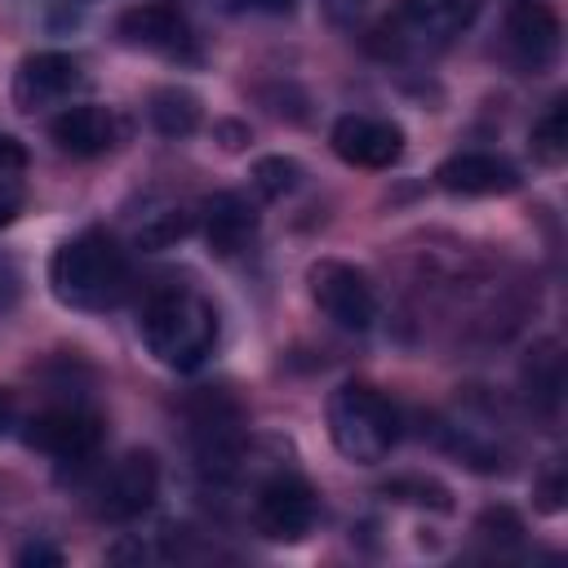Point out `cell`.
<instances>
[{
	"label": "cell",
	"instance_id": "1",
	"mask_svg": "<svg viewBox=\"0 0 568 568\" xmlns=\"http://www.w3.org/2000/svg\"><path fill=\"white\" fill-rule=\"evenodd\" d=\"M138 328H142L146 351L164 368H173V373L200 368L213 355V346H217V311L191 284H164V288H155L146 297V306H142Z\"/></svg>",
	"mask_w": 568,
	"mask_h": 568
},
{
	"label": "cell",
	"instance_id": "2",
	"mask_svg": "<svg viewBox=\"0 0 568 568\" xmlns=\"http://www.w3.org/2000/svg\"><path fill=\"white\" fill-rule=\"evenodd\" d=\"M49 284L71 311H106L129 288V262L106 231H80L53 253Z\"/></svg>",
	"mask_w": 568,
	"mask_h": 568
},
{
	"label": "cell",
	"instance_id": "3",
	"mask_svg": "<svg viewBox=\"0 0 568 568\" xmlns=\"http://www.w3.org/2000/svg\"><path fill=\"white\" fill-rule=\"evenodd\" d=\"M328 435L355 466H377L399 444V408L368 382H346L328 399Z\"/></svg>",
	"mask_w": 568,
	"mask_h": 568
},
{
	"label": "cell",
	"instance_id": "4",
	"mask_svg": "<svg viewBox=\"0 0 568 568\" xmlns=\"http://www.w3.org/2000/svg\"><path fill=\"white\" fill-rule=\"evenodd\" d=\"M306 280H311L315 306H320L337 328H346V333L373 328V320H377V293H373V284H368V275H364L359 266L337 262V257H324V262L311 266Z\"/></svg>",
	"mask_w": 568,
	"mask_h": 568
},
{
	"label": "cell",
	"instance_id": "5",
	"mask_svg": "<svg viewBox=\"0 0 568 568\" xmlns=\"http://www.w3.org/2000/svg\"><path fill=\"white\" fill-rule=\"evenodd\" d=\"M102 435H106V426H102L98 413L75 408V404H58V408L36 413V417L27 422V435H22V439H27L31 448L58 457V462H84V457L98 453Z\"/></svg>",
	"mask_w": 568,
	"mask_h": 568
},
{
	"label": "cell",
	"instance_id": "6",
	"mask_svg": "<svg viewBox=\"0 0 568 568\" xmlns=\"http://www.w3.org/2000/svg\"><path fill=\"white\" fill-rule=\"evenodd\" d=\"M155 488H160V466L151 453H124L93 488V510L111 524H124V519H138L151 501H155Z\"/></svg>",
	"mask_w": 568,
	"mask_h": 568
},
{
	"label": "cell",
	"instance_id": "7",
	"mask_svg": "<svg viewBox=\"0 0 568 568\" xmlns=\"http://www.w3.org/2000/svg\"><path fill=\"white\" fill-rule=\"evenodd\" d=\"M257 532L271 541H297L315 524V488L297 475H271L253 501Z\"/></svg>",
	"mask_w": 568,
	"mask_h": 568
},
{
	"label": "cell",
	"instance_id": "8",
	"mask_svg": "<svg viewBox=\"0 0 568 568\" xmlns=\"http://www.w3.org/2000/svg\"><path fill=\"white\" fill-rule=\"evenodd\" d=\"M115 31L133 49H146V53H160V58H182V62L195 58V36H191L186 18L173 4H164V0L124 9L120 22H115Z\"/></svg>",
	"mask_w": 568,
	"mask_h": 568
},
{
	"label": "cell",
	"instance_id": "9",
	"mask_svg": "<svg viewBox=\"0 0 568 568\" xmlns=\"http://www.w3.org/2000/svg\"><path fill=\"white\" fill-rule=\"evenodd\" d=\"M333 151L355 169H390L404 155V133L377 115H342L333 124Z\"/></svg>",
	"mask_w": 568,
	"mask_h": 568
},
{
	"label": "cell",
	"instance_id": "10",
	"mask_svg": "<svg viewBox=\"0 0 568 568\" xmlns=\"http://www.w3.org/2000/svg\"><path fill=\"white\" fill-rule=\"evenodd\" d=\"M559 36H564L559 13L550 4H541V0H519L506 13V44L519 58V67H528V71H541V67L555 62Z\"/></svg>",
	"mask_w": 568,
	"mask_h": 568
},
{
	"label": "cell",
	"instance_id": "11",
	"mask_svg": "<svg viewBox=\"0 0 568 568\" xmlns=\"http://www.w3.org/2000/svg\"><path fill=\"white\" fill-rule=\"evenodd\" d=\"M75 84H80V62L71 53H31L13 75V102L18 111H40L62 102Z\"/></svg>",
	"mask_w": 568,
	"mask_h": 568
},
{
	"label": "cell",
	"instance_id": "12",
	"mask_svg": "<svg viewBox=\"0 0 568 568\" xmlns=\"http://www.w3.org/2000/svg\"><path fill=\"white\" fill-rule=\"evenodd\" d=\"M435 182L448 191V195H506L519 186V173L515 164H506L501 155H488V151H462L453 160H444L435 169Z\"/></svg>",
	"mask_w": 568,
	"mask_h": 568
},
{
	"label": "cell",
	"instance_id": "13",
	"mask_svg": "<svg viewBox=\"0 0 568 568\" xmlns=\"http://www.w3.org/2000/svg\"><path fill=\"white\" fill-rule=\"evenodd\" d=\"M49 138L58 142V151H67L75 160H93V155L111 151V142H115V115L106 106L80 102V106H67L62 115H53Z\"/></svg>",
	"mask_w": 568,
	"mask_h": 568
},
{
	"label": "cell",
	"instance_id": "14",
	"mask_svg": "<svg viewBox=\"0 0 568 568\" xmlns=\"http://www.w3.org/2000/svg\"><path fill=\"white\" fill-rule=\"evenodd\" d=\"M253 231H257V213H253V204L244 195L217 191L213 200H204V240H209L213 253L231 257V253L248 248Z\"/></svg>",
	"mask_w": 568,
	"mask_h": 568
},
{
	"label": "cell",
	"instance_id": "15",
	"mask_svg": "<svg viewBox=\"0 0 568 568\" xmlns=\"http://www.w3.org/2000/svg\"><path fill=\"white\" fill-rule=\"evenodd\" d=\"M484 0H399V22L417 40H448L479 13Z\"/></svg>",
	"mask_w": 568,
	"mask_h": 568
},
{
	"label": "cell",
	"instance_id": "16",
	"mask_svg": "<svg viewBox=\"0 0 568 568\" xmlns=\"http://www.w3.org/2000/svg\"><path fill=\"white\" fill-rule=\"evenodd\" d=\"M146 115H151V124H155L164 138H186V133L200 124V102H195V93H186V89H155Z\"/></svg>",
	"mask_w": 568,
	"mask_h": 568
},
{
	"label": "cell",
	"instance_id": "17",
	"mask_svg": "<svg viewBox=\"0 0 568 568\" xmlns=\"http://www.w3.org/2000/svg\"><path fill=\"white\" fill-rule=\"evenodd\" d=\"M22 169H27V151L0 133V226L18 217L22 209Z\"/></svg>",
	"mask_w": 568,
	"mask_h": 568
},
{
	"label": "cell",
	"instance_id": "18",
	"mask_svg": "<svg viewBox=\"0 0 568 568\" xmlns=\"http://www.w3.org/2000/svg\"><path fill=\"white\" fill-rule=\"evenodd\" d=\"M532 155L541 164H559L568 155V102L564 98H555L550 111L532 124Z\"/></svg>",
	"mask_w": 568,
	"mask_h": 568
},
{
	"label": "cell",
	"instance_id": "19",
	"mask_svg": "<svg viewBox=\"0 0 568 568\" xmlns=\"http://www.w3.org/2000/svg\"><path fill=\"white\" fill-rule=\"evenodd\" d=\"M297 178H302L297 160H284V155H262V160L253 164V182H257V191L271 195V200L288 195V191L297 186Z\"/></svg>",
	"mask_w": 568,
	"mask_h": 568
},
{
	"label": "cell",
	"instance_id": "20",
	"mask_svg": "<svg viewBox=\"0 0 568 568\" xmlns=\"http://www.w3.org/2000/svg\"><path fill=\"white\" fill-rule=\"evenodd\" d=\"M186 231H191V217H186V213H160L151 226H142V235H138V240H142L146 248H164V244L182 240Z\"/></svg>",
	"mask_w": 568,
	"mask_h": 568
},
{
	"label": "cell",
	"instance_id": "21",
	"mask_svg": "<svg viewBox=\"0 0 568 568\" xmlns=\"http://www.w3.org/2000/svg\"><path fill=\"white\" fill-rule=\"evenodd\" d=\"M18 293H22V275H18L13 257H9V253H0V315H4V311H13Z\"/></svg>",
	"mask_w": 568,
	"mask_h": 568
},
{
	"label": "cell",
	"instance_id": "22",
	"mask_svg": "<svg viewBox=\"0 0 568 568\" xmlns=\"http://www.w3.org/2000/svg\"><path fill=\"white\" fill-rule=\"evenodd\" d=\"M18 564H49V568H58L62 564V550H53L44 541H31V546L18 550Z\"/></svg>",
	"mask_w": 568,
	"mask_h": 568
},
{
	"label": "cell",
	"instance_id": "23",
	"mask_svg": "<svg viewBox=\"0 0 568 568\" xmlns=\"http://www.w3.org/2000/svg\"><path fill=\"white\" fill-rule=\"evenodd\" d=\"M231 9H257V13H288L293 0H226Z\"/></svg>",
	"mask_w": 568,
	"mask_h": 568
},
{
	"label": "cell",
	"instance_id": "24",
	"mask_svg": "<svg viewBox=\"0 0 568 568\" xmlns=\"http://www.w3.org/2000/svg\"><path fill=\"white\" fill-rule=\"evenodd\" d=\"M13 422H18V404H13V395L0 386V439L13 430Z\"/></svg>",
	"mask_w": 568,
	"mask_h": 568
},
{
	"label": "cell",
	"instance_id": "25",
	"mask_svg": "<svg viewBox=\"0 0 568 568\" xmlns=\"http://www.w3.org/2000/svg\"><path fill=\"white\" fill-rule=\"evenodd\" d=\"M324 4H328L333 18H355V13H364L373 0H324Z\"/></svg>",
	"mask_w": 568,
	"mask_h": 568
},
{
	"label": "cell",
	"instance_id": "26",
	"mask_svg": "<svg viewBox=\"0 0 568 568\" xmlns=\"http://www.w3.org/2000/svg\"><path fill=\"white\" fill-rule=\"evenodd\" d=\"M559 488H564L559 475H550V479L541 484V506H546V510H559Z\"/></svg>",
	"mask_w": 568,
	"mask_h": 568
}]
</instances>
